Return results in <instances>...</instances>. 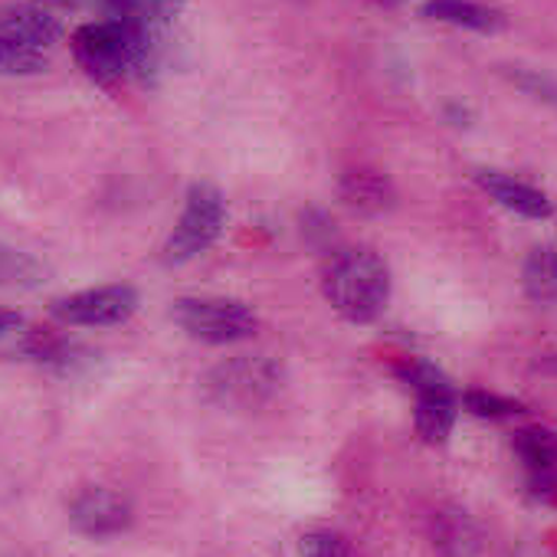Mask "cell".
Listing matches in <instances>:
<instances>
[{
    "label": "cell",
    "instance_id": "6",
    "mask_svg": "<svg viewBox=\"0 0 557 557\" xmlns=\"http://www.w3.org/2000/svg\"><path fill=\"white\" fill-rule=\"evenodd\" d=\"M138 289L128 283H112V286H96L83 289L73 296H63L50 306L53 319L73 329H109L122 325L138 312Z\"/></svg>",
    "mask_w": 557,
    "mask_h": 557
},
{
    "label": "cell",
    "instance_id": "18",
    "mask_svg": "<svg viewBox=\"0 0 557 557\" xmlns=\"http://www.w3.org/2000/svg\"><path fill=\"white\" fill-rule=\"evenodd\" d=\"M397 374H400V381H404V384H410V387L417 391V397L456 394V391H453V381H449L436 364H430V361H420V358L404 361V364L397 368Z\"/></svg>",
    "mask_w": 557,
    "mask_h": 557
},
{
    "label": "cell",
    "instance_id": "12",
    "mask_svg": "<svg viewBox=\"0 0 557 557\" xmlns=\"http://www.w3.org/2000/svg\"><path fill=\"white\" fill-rule=\"evenodd\" d=\"M423 17L449 24V27H462V30H475V34H498L505 30V14L485 4H475V0H426L423 4Z\"/></svg>",
    "mask_w": 557,
    "mask_h": 557
},
{
    "label": "cell",
    "instance_id": "5",
    "mask_svg": "<svg viewBox=\"0 0 557 557\" xmlns=\"http://www.w3.org/2000/svg\"><path fill=\"white\" fill-rule=\"evenodd\" d=\"M207 397L220 407H259L283 387V368L265 355H239L203 377Z\"/></svg>",
    "mask_w": 557,
    "mask_h": 557
},
{
    "label": "cell",
    "instance_id": "13",
    "mask_svg": "<svg viewBox=\"0 0 557 557\" xmlns=\"http://www.w3.org/2000/svg\"><path fill=\"white\" fill-rule=\"evenodd\" d=\"M456 394H436V397H417V433L430 446H443L456 423Z\"/></svg>",
    "mask_w": 557,
    "mask_h": 557
},
{
    "label": "cell",
    "instance_id": "25",
    "mask_svg": "<svg viewBox=\"0 0 557 557\" xmlns=\"http://www.w3.org/2000/svg\"><path fill=\"white\" fill-rule=\"evenodd\" d=\"M30 4H37V8H57V11H66V8H79L83 0H30Z\"/></svg>",
    "mask_w": 557,
    "mask_h": 557
},
{
    "label": "cell",
    "instance_id": "7",
    "mask_svg": "<svg viewBox=\"0 0 557 557\" xmlns=\"http://www.w3.org/2000/svg\"><path fill=\"white\" fill-rule=\"evenodd\" d=\"M132 518L135 515H132L128 498L119 495V492H112V488H102V485L83 488L73 498V505H70V521L86 537H112V534H122V531H128Z\"/></svg>",
    "mask_w": 557,
    "mask_h": 557
},
{
    "label": "cell",
    "instance_id": "2",
    "mask_svg": "<svg viewBox=\"0 0 557 557\" xmlns=\"http://www.w3.org/2000/svg\"><path fill=\"white\" fill-rule=\"evenodd\" d=\"M322 293L345 322L368 325L391 299V269L371 249H335L322 272Z\"/></svg>",
    "mask_w": 557,
    "mask_h": 557
},
{
    "label": "cell",
    "instance_id": "21",
    "mask_svg": "<svg viewBox=\"0 0 557 557\" xmlns=\"http://www.w3.org/2000/svg\"><path fill=\"white\" fill-rule=\"evenodd\" d=\"M302 236H306V243L309 246H315V249H322V252H335L338 246V230H335V223H332V216L325 213V210H306L302 213Z\"/></svg>",
    "mask_w": 557,
    "mask_h": 557
},
{
    "label": "cell",
    "instance_id": "15",
    "mask_svg": "<svg viewBox=\"0 0 557 557\" xmlns=\"http://www.w3.org/2000/svg\"><path fill=\"white\" fill-rule=\"evenodd\" d=\"M102 8L115 21H128V24H141V27L161 30L164 24L174 21L181 0H102Z\"/></svg>",
    "mask_w": 557,
    "mask_h": 557
},
{
    "label": "cell",
    "instance_id": "24",
    "mask_svg": "<svg viewBox=\"0 0 557 557\" xmlns=\"http://www.w3.org/2000/svg\"><path fill=\"white\" fill-rule=\"evenodd\" d=\"M511 79H515L524 92H531L534 99H544V102H554V106H557V83H554V79L537 76V73H511Z\"/></svg>",
    "mask_w": 557,
    "mask_h": 557
},
{
    "label": "cell",
    "instance_id": "23",
    "mask_svg": "<svg viewBox=\"0 0 557 557\" xmlns=\"http://www.w3.org/2000/svg\"><path fill=\"white\" fill-rule=\"evenodd\" d=\"M30 332L34 329L24 322V315H17L11 309H0V351H4V348H17L24 355Z\"/></svg>",
    "mask_w": 557,
    "mask_h": 557
},
{
    "label": "cell",
    "instance_id": "16",
    "mask_svg": "<svg viewBox=\"0 0 557 557\" xmlns=\"http://www.w3.org/2000/svg\"><path fill=\"white\" fill-rule=\"evenodd\" d=\"M515 453L531 472L557 469V433L547 426H524L515 433Z\"/></svg>",
    "mask_w": 557,
    "mask_h": 557
},
{
    "label": "cell",
    "instance_id": "20",
    "mask_svg": "<svg viewBox=\"0 0 557 557\" xmlns=\"http://www.w3.org/2000/svg\"><path fill=\"white\" fill-rule=\"evenodd\" d=\"M462 404L472 417H482V420H511V417L524 413V407L518 400H508V397L488 394V391H466Z\"/></svg>",
    "mask_w": 557,
    "mask_h": 557
},
{
    "label": "cell",
    "instance_id": "1",
    "mask_svg": "<svg viewBox=\"0 0 557 557\" xmlns=\"http://www.w3.org/2000/svg\"><path fill=\"white\" fill-rule=\"evenodd\" d=\"M73 57L96 83L151 79L161 66V30L115 17L86 24L73 34Z\"/></svg>",
    "mask_w": 557,
    "mask_h": 557
},
{
    "label": "cell",
    "instance_id": "22",
    "mask_svg": "<svg viewBox=\"0 0 557 557\" xmlns=\"http://www.w3.org/2000/svg\"><path fill=\"white\" fill-rule=\"evenodd\" d=\"M302 557H351V547L342 534L335 531H312L299 544Z\"/></svg>",
    "mask_w": 557,
    "mask_h": 557
},
{
    "label": "cell",
    "instance_id": "11",
    "mask_svg": "<svg viewBox=\"0 0 557 557\" xmlns=\"http://www.w3.org/2000/svg\"><path fill=\"white\" fill-rule=\"evenodd\" d=\"M430 534H433V547L443 557H472L479 550V544H482L479 524L469 518V511H462L456 505H446V508L433 511Z\"/></svg>",
    "mask_w": 557,
    "mask_h": 557
},
{
    "label": "cell",
    "instance_id": "8",
    "mask_svg": "<svg viewBox=\"0 0 557 557\" xmlns=\"http://www.w3.org/2000/svg\"><path fill=\"white\" fill-rule=\"evenodd\" d=\"M338 194L348 210L361 216H384L397 207V187L374 168H351L338 181Z\"/></svg>",
    "mask_w": 557,
    "mask_h": 557
},
{
    "label": "cell",
    "instance_id": "14",
    "mask_svg": "<svg viewBox=\"0 0 557 557\" xmlns=\"http://www.w3.org/2000/svg\"><path fill=\"white\" fill-rule=\"evenodd\" d=\"M50 269L14 246H0V289H40L47 283Z\"/></svg>",
    "mask_w": 557,
    "mask_h": 557
},
{
    "label": "cell",
    "instance_id": "3",
    "mask_svg": "<svg viewBox=\"0 0 557 557\" xmlns=\"http://www.w3.org/2000/svg\"><path fill=\"white\" fill-rule=\"evenodd\" d=\"M223 223H226V200H223L220 187H213L207 181L190 184L181 220L171 230V236L161 249V259L168 265H184V262L197 259L220 239Z\"/></svg>",
    "mask_w": 557,
    "mask_h": 557
},
{
    "label": "cell",
    "instance_id": "17",
    "mask_svg": "<svg viewBox=\"0 0 557 557\" xmlns=\"http://www.w3.org/2000/svg\"><path fill=\"white\" fill-rule=\"evenodd\" d=\"M524 293L534 302H554L557 299V256L547 249H531L524 259Z\"/></svg>",
    "mask_w": 557,
    "mask_h": 557
},
{
    "label": "cell",
    "instance_id": "9",
    "mask_svg": "<svg viewBox=\"0 0 557 557\" xmlns=\"http://www.w3.org/2000/svg\"><path fill=\"white\" fill-rule=\"evenodd\" d=\"M0 37L34 50H47L60 44L63 24L37 4H4L0 8Z\"/></svg>",
    "mask_w": 557,
    "mask_h": 557
},
{
    "label": "cell",
    "instance_id": "10",
    "mask_svg": "<svg viewBox=\"0 0 557 557\" xmlns=\"http://www.w3.org/2000/svg\"><path fill=\"white\" fill-rule=\"evenodd\" d=\"M475 184H479L495 203H502L505 210H511V213H518V216L544 220V216H550V210H554L544 190H537V187H531V184H524V181H515V177H508V174H502V171H479V174H475Z\"/></svg>",
    "mask_w": 557,
    "mask_h": 557
},
{
    "label": "cell",
    "instance_id": "26",
    "mask_svg": "<svg viewBox=\"0 0 557 557\" xmlns=\"http://www.w3.org/2000/svg\"><path fill=\"white\" fill-rule=\"evenodd\" d=\"M371 4H377V8H397L400 0H371Z\"/></svg>",
    "mask_w": 557,
    "mask_h": 557
},
{
    "label": "cell",
    "instance_id": "19",
    "mask_svg": "<svg viewBox=\"0 0 557 557\" xmlns=\"http://www.w3.org/2000/svg\"><path fill=\"white\" fill-rule=\"evenodd\" d=\"M44 70H47L44 50L0 37V76H37Z\"/></svg>",
    "mask_w": 557,
    "mask_h": 557
},
{
    "label": "cell",
    "instance_id": "4",
    "mask_svg": "<svg viewBox=\"0 0 557 557\" xmlns=\"http://www.w3.org/2000/svg\"><path fill=\"white\" fill-rule=\"evenodd\" d=\"M171 319L187 332L194 342L203 345H236L256 335L259 319L256 312L239 299L223 296H187L177 299L171 309Z\"/></svg>",
    "mask_w": 557,
    "mask_h": 557
}]
</instances>
